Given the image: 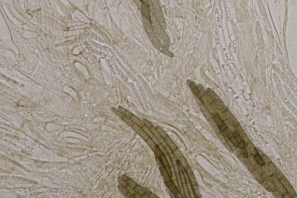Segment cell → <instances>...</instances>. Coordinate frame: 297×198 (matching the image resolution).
<instances>
[{
    "instance_id": "obj_55",
    "label": "cell",
    "mask_w": 297,
    "mask_h": 198,
    "mask_svg": "<svg viewBox=\"0 0 297 198\" xmlns=\"http://www.w3.org/2000/svg\"><path fill=\"white\" fill-rule=\"evenodd\" d=\"M142 4L148 5L149 4V0H142Z\"/></svg>"
},
{
    "instance_id": "obj_33",
    "label": "cell",
    "mask_w": 297,
    "mask_h": 198,
    "mask_svg": "<svg viewBox=\"0 0 297 198\" xmlns=\"http://www.w3.org/2000/svg\"><path fill=\"white\" fill-rule=\"evenodd\" d=\"M121 120H123L125 122V123H126L128 125V126H130V127H131L133 126V125L135 124V123H133V121L131 120V119L130 117H127V116H124L123 118Z\"/></svg>"
},
{
    "instance_id": "obj_40",
    "label": "cell",
    "mask_w": 297,
    "mask_h": 198,
    "mask_svg": "<svg viewBox=\"0 0 297 198\" xmlns=\"http://www.w3.org/2000/svg\"><path fill=\"white\" fill-rule=\"evenodd\" d=\"M239 133L240 135L241 136V138H243V139L244 141V142H246V144H247V142H248L250 141L249 139H248V136H247L246 134L245 133V132L243 130H241L240 131L239 133Z\"/></svg>"
},
{
    "instance_id": "obj_25",
    "label": "cell",
    "mask_w": 297,
    "mask_h": 198,
    "mask_svg": "<svg viewBox=\"0 0 297 198\" xmlns=\"http://www.w3.org/2000/svg\"><path fill=\"white\" fill-rule=\"evenodd\" d=\"M218 138H219V140L221 141V142L223 144L225 145L226 143L228 142V140H227L226 139V136L225 135V134L222 133V131H221L219 133H218V134H217Z\"/></svg>"
},
{
    "instance_id": "obj_16",
    "label": "cell",
    "mask_w": 297,
    "mask_h": 198,
    "mask_svg": "<svg viewBox=\"0 0 297 198\" xmlns=\"http://www.w3.org/2000/svg\"><path fill=\"white\" fill-rule=\"evenodd\" d=\"M208 121L209 124H210V126H211V127L214 130L215 132L217 134H218V133H219V132L221 131L220 129H219V127H218V126L217 125V123H216V122H215V120L214 119L213 117H212V118H211L210 119H209V120H208Z\"/></svg>"
},
{
    "instance_id": "obj_20",
    "label": "cell",
    "mask_w": 297,
    "mask_h": 198,
    "mask_svg": "<svg viewBox=\"0 0 297 198\" xmlns=\"http://www.w3.org/2000/svg\"><path fill=\"white\" fill-rule=\"evenodd\" d=\"M215 103L217 104V105L218 106V108L221 111H223V112H225V110H226L228 108L226 107V106L225 105V104L223 102V101L221 100L220 98L218 99L217 101H214Z\"/></svg>"
},
{
    "instance_id": "obj_18",
    "label": "cell",
    "mask_w": 297,
    "mask_h": 198,
    "mask_svg": "<svg viewBox=\"0 0 297 198\" xmlns=\"http://www.w3.org/2000/svg\"><path fill=\"white\" fill-rule=\"evenodd\" d=\"M130 119H131V120L133 121V123L135 124H137L138 126H140L141 127H142L143 126H145V124H144V122L143 121V120H141L140 119L139 117H138L137 116H135V115H133L131 116V117H130Z\"/></svg>"
},
{
    "instance_id": "obj_10",
    "label": "cell",
    "mask_w": 297,
    "mask_h": 198,
    "mask_svg": "<svg viewBox=\"0 0 297 198\" xmlns=\"http://www.w3.org/2000/svg\"><path fill=\"white\" fill-rule=\"evenodd\" d=\"M213 118L215 120V122L217 123L218 127H219V129H220L221 131H223L224 130L226 129V128H228V127H227V126H226L225 121H224L223 119H221L220 116L218 115L217 113H215L214 115H213Z\"/></svg>"
},
{
    "instance_id": "obj_51",
    "label": "cell",
    "mask_w": 297,
    "mask_h": 198,
    "mask_svg": "<svg viewBox=\"0 0 297 198\" xmlns=\"http://www.w3.org/2000/svg\"><path fill=\"white\" fill-rule=\"evenodd\" d=\"M223 145L227 149H228L229 151H230V152H232V153L233 152V150L232 147L231 146V145L229 144V143L228 142H227V143H226L225 145Z\"/></svg>"
},
{
    "instance_id": "obj_6",
    "label": "cell",
    "mask_w": 297,
    "mask_h": 198,
    "mask_svg": "<svg viewBox=\"0 0 297 198\" xmlns=\"http://www.w3.org/2000/svg\"><path fill=\"white\" fill-rule=\"evenodd\" d=\"M143 26H144V28L145 29V31H146L148 36H150V35L153 34H154L153 25L150 19H148L146 18V17H143Z\"/></svg>"
},
{
    "instance_id": "obj_7",
    "label": "cell",
    "mask_w": 297,
    "mask_h": 198,
    "mask_svg": "<svg viewBox=\"0 0 297 198\" xmlns=\"http://www.w3.org/2000/svg\"><path fill=\"white\" fill-rule=\"evenodd\" d=\"M199 106L201 112H202L203 115L204 116V117L206 118L207 120H208L209 119H210L211 118L213 117V115H212V113L210 112V111H209V109H208V107H207L200 100V103H199Z\"/></svg>"
},
{
    "instance_id": "obj_17",
    "label": "cell",
    "mask_w": 297,
    "mask_h": 198,
    "mask_svg": "<svg viewBox=\"0 0 297 198\" xmlns=\"http://www.w3.org/2000/svg\"><path fill=\"white\" fill-rule=\"evenodd\" d=\"M258 30H257V34H258V38L259 41V44H260V47L261 48H262L264 47V40L262 37V31L260 26L258 25Z\"/></svg>"
},
{
    "instance_id": "obj_11",
    "label": "cell",
    "mask_w": 297,
    "mask_h": 198,
    "mask_svg": "<svg viewBox=\"0 0 297 198\" xmlns=\"http://www.w3.org/2000/svg\"><path fill=\"white\" fill-rule=\"evenodd\" d=\"M132 129L134 130L136 133H137L138 134L140 135L145 141H146L147 139L148 138H149V136H148L147 134L144 131V130L142 129V128L140 126H138L137 124H135L132 127Z\"/></svg>"
},
{
    "instance_id": "obj_49",
    "label": "cell",
    "mask_w": 297,
    "mask_h": 198,
    "mask_svg": "<svg viewBox=\"0 0 297 198\" xmlns=\"http://www.w3.org/2000/svg\"><path fill=\"white\" fill-rule=\"evenodd\" d=\"M218 115H219L221 117V118L223 119L224 121L227 119V116H226V113H225V112H223V111H221V110H220L219 113H218Z\"/></svg>"
},
{
    "instance_id": "obj_30",
    "label": "cell",
    "mask_w": 297,
    "mask_h": 198,
    "mask_svg": "<svg viewBox=\"0 0 297 198\" xmlns=\"http://www.w3.org/2000/svg\"><path fill=\"white\" fill-rule=\"evenodd\" d=\"M153 152L154 153V155H155L156 158H159L160 156L163 155L162 152L161 151V150L160 149V148H159L158 145H156V147H155V149H154V150H153Z\"/></svg>"
},
{
    "instance_id": "obj_44",
    "label": "cell",
    "mask_w": 297,
    "mask_h": 198,
    "mask_svg": "<svg viewBox=\"0 0 297 198\" xmlns=\"http://www.w3.org/2000/svg\"><path fill=\"white\" fill-rule=\"evenodd\" d=\"M211 107H212V110H214V112L215 113H217V114H218V113H219V112L220 111V110H219V108H218V106L217 105V104L215 103L214 101L213 102H212V103H211Z\"/></svg>"
},
{
    "instance_id": "obj_56",
    "label": "cell",
    "mask_w": 297,
    "mask_h": 198,
    "mask_svg": "<svg viewBox=\"0 0 297 198\" xmlns=\"http://www.w3.org/2000/svg\"><path fill=\"white\" fill-rule=\"evenodd\" d=\"M142 197H143V198H150L149 196H148V194H146V193H145V194L143 195L142 196Z\"/></svg>"
},
{
    "instance_id": "obj_23",
    "label": "cell",
    "mask_w": 297,
    "mask_h": 198,
    "mask_svg": "<svg viewBox=\"0 0 297 198\" xmlns=\"http://www.w3.org/2000/svg\"><path fill=\"white\" fill-rule=\"evenodd\" d=\"M122 178H123L125 180V181H126V182L127 183L128 185H130V187H131L133 188H134L136 187V185H137V183H136L135 181H133V180H132L131 178H129L128 177H127L126 176H122Z\"/></svg>"
},
{
    "instance_id": "obj_47",
    "label": "cell",
    "mask_w": 297,
    "mask_h": 198,
    "mask_svg": "<svg viewBox=\"0 0 297 198\" xmlns=\"http://www.w3.org/2000/svg\"><path fill=\"white\" fill-rule=\"evenodd\" d=\"M229 140L231 142V143L233 145V146L236 148H239V145H238V144L237 143V142L236 141V139L234 137V136H233L232 138H230Z\"/></svg>"
},
{
    "instance_id": "obj_39",
    "label": "cell",
    "mask_w": 297,
    "mask_h": 198,
    "mask_svg": "<svg viewBox=\"0 0 297 198\" xmlns=\"http://www.w3.org/2000/svg\"><path fill=\"white\" fill-rule=\"evenodd\" d=\"M161 52H162L163 54H164L165 55H167V56H169L170 57H173L174 56V55L171 53V52L168 50V48L166 47L165 46H163V48L161 49V50L160 51Z\"/></svg>"
},
{
    "instance_id": "obj_9",
    "label": "cell",
    "mask_w": 297,
    "mask_h": 198,
    "mask_svg": "<svg viewBox=\"0 0 297 198\" xmlns=\"http://www.w3.org/2000/svg\"><path fill=\"white\" fill-rule=\"evenodd\" d=\"M184 170H185V172L186 173V174H187V176L188 177L189 180H190L191 185L193 186V185H197V181H196V178L194 175V174L193 173V171H192V170H191V168H190V166H189V165L187 167L184 168Z\"/></svg>"
},
{
    "instance_id": "obj_54",
    "label": "cell",
    "mask_w": 297,
    "mask_h": 198,
    "mask_svg": "<svg viewBox=\"0 0 297 198\" xmlns=\"http://www.w3.org/2000/svg\"><path fill=\"white\" fill-rule=\"evenodd\" d=\"M133 198H142V196H141V195H139V194L136 192L135 194L133 196Z\"/></svg>"
},
{
    "instance_id": "obj_35",
    "label": "cell",
    "mask_w": 297,
    "mask_h": 198,
    "mask_svg": "<svg viewBox=\"0 0 297 198\" xmlns=\"http://www.w3.org/2000/svg\"><path fill=\"white\" fill-rule=\"evenodd\" d=\"M159 159H160V161L162 163V164H164V167H167V166H170V164H169V162L168 161L167 158H166L165 155H164V154H163L162 156H160Z\"/></svg>"
},
{
    "instance_id": "obj_43",
    "label": "cell",
    "mask_w": 297,
    "mask_h": 198,
    "mask_svg": "<svg viewBox=\"0 0 297 198\" xmlns=\"http://www.w3.org/2000/svg\"><path fill=\"white\" fill-rule=\"evenodd\" d=\"M144 190L146 192V193L148 194V195L149 196L150 198H159V197L157 196L156 194H153L152 192H151L149 190H148L147 188H144Z\"/></svg>"
},
{
    "instance_id": "obj_31",
    "label": "cell",
    "mask_w": 297,
    "mask_h": 198,
    "mask_svg": "<svg viewBox=\"0 0 297 198\" xmlns=\"http://www.w3.org/2000/svg\"><path fill=\"white\" fill-rule=\"evenodd\" d=\"M118 109L120 110V111H121L122 113H123L125 116H127V117H130V118L131 117V116L132 115V113L131 112H130V111H128V110H127V109H126L125 108H123V107L119 106V107H118Z\"/></svg>"
},
{
    "instance_id": "obj_27",
    "label": "cell",
    "mask_w": 297,
    "mask_h": 198,
    "mask_svg": "<svg viewBox=\"0 0 297 198\" xmlns=\"http://www.w3.org/2000/svg\"><path fill=\"white\" fill-rule=\"evenodd\" d=\"M192 188H193V193H194V198H200L201 197H202V196H201V194H200V192L199 189V187H198L197 184L193 185V186H192Z\"/></svg>"
},
{
    "instance_id": "obj_57",
    "label": "cell",
    "mask_w": 297,
    "mask_h": 198,
    "mask_svg": "<svg viewBox=\"0 0 297 198\" xmlns=\"http://www.w3.org/2000/svg\"><path fill=\"white\" fill-rule=\"evenodd\" d=\"M140 1H142V0H140Z\"/></svg>"
},
{
    "instance_id": "obj_52",
    "label": "cell",
    "mask_w": 297,
    "mask_h": 198,
    "mask_svg": "<svg viewBox=\"0 0 297 198\" xmlns=\"http://www.w3.org/2000/svg\"><path fill=\"white\" fill-rule=\"evenodd\" d=\"M158 146H159V148H160V149H161V151H162V153H163V154H164V155H167V154H168V153H167V150H166L165 148H164V147H163L162 145H161V144H159V145H158Z\"/></svg>"
},
{
    "instance_id": "obj_22",
    "label": "cell",
    "mask_w": 297,
    "mask_h": 198,
    "mask_svg": "<svg viewBox=\"0 0 297 198\" xmlns=\"http://www.w3.org/2000/svg\"><path fill=\"white\" fill-rule=\"evenodd\" d=\"M165 140L166 142H167L168 146L170 147L172 150H175V149H177L178 147H176V145L173 142V141L172 140L171 138L170 137V136H168L167 137H166L165 138Z\"/></svg>"
},
{
    "instance_id": "obj_13",
    "label": "cell",
    "mask_w": 297,
    "mask_h": 198,
    "mask_svg": "<svg viewBox=\"0 0 297 198\" xmlns=\"http://www.w3.org/2000/svg\"><path fill=\"white\" fill-rule=\"evenodd\" d=\"M232 133L233 135V136L236 138V139L237 143L238 144V145H239V148H242L243 147H246V142H244L243 138H241V136L240 135L239 133H238L236 130H235L234 131H233Z\"/></svg>"
},
{
    "instance_id": "obj_2",
    "label": "cell",
    "mask_w": 297,
    "mask_h": 198,
    "mask_svg": "<svg viewBox=\"0 0 297 198\" xmlns=\"http://www.w3.org/2000/svg\"><path fill=\"white\" fill-rule=\"evenodd\" d=\"M280 181L281 183V184L283 185V187L285 188V189H286L287 192L289 193L291 196L294 197H295L294 196L297 197L296 192H295L294 190V188H293L291 185L290 184V183L287 180L286 177H283V178L280 180Z\"/></svg>"
},
{
    "instance_id": "obj_4",
    "label": "cell",
    "mask_w": 297,
    "mask_h": 198,
    "mask_svg": "<svg viewBox=\"0 0 297 198\" xmlns=\"http://www.w3.org/2000/svg\"><path fill=\"white\" fill-rule=\"evenodd\" d=\"M186 83H187L188 86H189V88L191 89V92L193 93L194 95L196 96V98H197L198 99H199L200 100L201 98L202 97V93H201L199 87L198 86H197L196 84H195L193 81H192L191 80H189L187 81H186Z\"/></svg>"
},
{
    "instance_id": "obj_8",
    "label": "cell",
    "mask_w": 297,
    "mask_h": 198,
    "mask_svg": "<svg viewBox=\"0 0 297 198\" xmlns=\"http://www.w3.org/2000/svg\"><path fill=\"white\" fill-rule=\"evenodd\" d=\"M148 37L150 38V40L151 43H152L153 45L160 51L161 50V49L163 48V46H165L164 45H162V44L160 43L158 37L156 36L155 33L151 34L150 36H148Z\"/></svg>"
},
{
    "instance_id": "obj_46",
    "label": "cell",
    "mask_w": 297,
    "mask_h": 198,
    "mask_svg": "<svg viewBox=\"0 0 297 198\" xmlns=\"http://www.w3.org/2000/svg\"><path fill=\"white\" fill-rule=\"evenodd\" d=\"M125 187L126 188L127 191H128V192H130L132 196H133V195H134L135 194L136 191H135V189L133 188H132V187H130V186L128 185H126Z\"/></svg>"
},
{
    "instance_id": "obj_5",
    "label": "cell",
    "mask_w": 297,
    "mask_h": 198,
    "mask_svg": "<svg viewBox=\"0 0 297 198\" xmlns=\"http://www.w3.org/2000/svg\"><path fill=\"white\" fill-rule=\"evenodd\" d=\"M261 184L265 188L267 191H275L276 190V187L273 180H270L269 177L265 178L263 181L261 182Z\"/></svg>"
},
{
    "instance_id": "obj_12",
    "label": "cell",
    "mask_w": 297,
    "mask_h": 198,
    "mask_svg": "<svg viewBox=\"0 0 297 198\" xmlns=\"http://www.w3.org/2000/svg\"><path fill=\"white\" fill-rule=\"evenodd\" d=\"M141 12L143 17L151 20V12L148 5L142 4L141 5Z\"/></svg>"
},
{
    "instance_id": "obj_1",
    "label": "cell",
    "mask_w": 297,
    "mask_h": 198,
    "mask_svg": "<svg viewBox=\"0 0 297 198\" xmlns=\"http://www.w3.org/2000/svg\"><path fill=\"white\" fill-rule=\"evenodd\" d=\"M165 184L167 186V187L168 188L169 191L173 194V195L175 198H183V196L181 194V192H180L179 188L178 186H176L174 184L173 180H171L170 181H169L167 182H165Z\"/></svg>"
},
{
    "instance_id": "obj_38",
    "label": "cell",
    "mask_w": 297,
    "mask_h": 198,
    "mask_svg": "<svg viewBox=\"0 0 297 198\" xmlns=\"http://www.w3.org/2000/svg\"><path fill=\"white\" fill-rule=\"evenodd\" d=\"M112 111H113V112H114V113H115V114H116V115H117L119 118H120L121 119H123L124 116H125V115L123 114V113H122L119 109H116V108H114V107H112Z\"/></svg>"
},
{
    "instance_id": "obj_28",
    "label": "cell",
    "mask_w": 297,
    "mask_h": 198,
    "mask_svg": "<svg viewBox=\"0 0 297 198\" xmlns=\"http://www.w3.org/2000/svg\"><path fill=\"white\" fill-rule=\"evenodd\" d=\"M134 189L135 191H136V192L139 194L140 195H141V196H143V195L146 193V192H145L144 190V188H142L141 186L139 185L138 184L136 185V187L134 188Z\"/></svg>"
},
{
    "instance_id": "obj_26",
    "label": "cell",
    "mask_w": 297,
    "mask_h": 198,
    "mask_svg": "<svg viewBox=\"0 0 297 198\" xmlns=\"http://www.w3.org/2000/svg\"><path fill=\"white\" fill-rule=\"evenodd\" d=\"M207 92L208 95L210 96V97L212 98V100H213L214 101H217V100H218V99L219 98V97H218V96L216 94H215V92L214 91H212V90L210 88L207 89Z\"/></svg>"
},
{
    "instance_id": "obj_37",
    "label": "cell",
    "mask_w": 297,
    "mask_h": 198,
    "mask_svg": "<svg viewBox=\"0 0 297 198\" xmlns=\"http://www.w3.org/2000/svg\"><path fill=\"white\" fill-rule=\"evenodd\" d=\"M156 127L157 130H158V131L160 133V134L161 135V136H162V138H164L165 139L166 137H167V136H168L167 134L165 132V131L163 130V129H161V128L160 127V126H156Z\"/></svg>"
},
{
    "instance_id": "obj_32",
    "label": "cell",
    "mask_w": 297,
    "mask_h": 198,
    "mask_svg": "<svg viewBox=\"0 0 297 198\" xmlns=\"http://www.w3.org/2000/svg\"><path fill=\"white\" fill-rule=\"evenodd\" d=\"M146 143L147 144V145L149 146V147L151 148V150L153 151L155 149V147H156V144H155V142H154L152 139H151L150 138H148L147 140L146 141Z\"/></svg>"
},
{
    "instance_id": "obj_36",
    "label": "cell",
    "mask_w": 297,
    "mask_h": 198,
    "mask_svg": "<svg viewBox=\"0 0 297 198\" xmlns=\"http://www.w3.org/2000/svg\"><path fill=\"white\" fill-rule=\"evenodd\" d=\"M222 133L224 134H225V135L226 136V138H228V139L232 138L233 136V133L231 132V131L230 130L228 129V128H226V129H225L223 131H222Z\"/></svg>"
},
{
    "instance_id": "obj_29",
    "label": "cell",
    "mask_w": 297,
    "mask_h": 198,
    "mask_svg": "<svg viewBox=\"0 0 297 198\" xmlns=\"http://www.w3.org/2000/svg\"><path fill=\"white\" fill-rule=\"evenodd\" d=\"M266 166H267V168H269V170L270 171V172H271L273 174H275L276 172V171L278 170L277 168L276 167V166L275 165V164L272 162H270L269 164H267Z\"/></svg>"
},
{
    "instance_id": "obj_41",
    "label": "cell",
    "mask_w": 297,
    "mask_h": 198,
    "mask_svg": "<svg viewBox=\"0 0 297 198\" xmlns=\"http://www.w3.org/2000/svg\"><path fill=\"white\" fill-rule=\"evenodd\" d=\"M225 123H226V124L227 127H228V129L231 131L232 133L234 131L236 130L235 129H234V127L233 126V124L231 123V122H230V121H229V120H228V119H227L226 120H225Z\"/></svg>"
},
{
    "instance_id": "obj_50",
    "label": "cell",
    "mask_w": 297,
    "mask_h": 198,
    "mask_svg": "<svg viewBox=\"0 0 297 198\" xmlns=\"http://www.w3.org/2000/svg\"><path fill=\"white\" fill-rule=\"evenodd\" d=\"M262 158H263L264 161L265 162V165L268 164H269V163H270V162H271V161H270V160L269 159V158H268V157H267V156L266 155H262Z\"/></svg>"
},
{
    "instance_id": "obj_19",
    "label": "cell",
    "mask_w": 297,
    "mask_h": 198,
    "mask_svg": "<svg viewBox=\"0 0 297 198\" xmlns=\"http://www.w3.org/2000/svg\"><path fill=\"white\" fill-rule=\"evenodd\" d=\"M246 146L247 150L250 151V154H251L252 155H254L256 153L258 152L257 149H256V148L254 147V145L252 144L251 142L249 141L246 144Z\"/></svg>"
},
{
    "instance_id": "obj_42",
    "label": "cell",
    "mask_w": 297,
    "mask_h": 198,
    "mask_svg": "<svg viewBox=\"0 0 297 198\" xmlns=\"http://www.w3.org/2000/svg\"><path fill=\"white\" fill-rule=\"evenodd\" d=\"M118 190H120V191L121 192V194H123V195H124V196H126V195H127L128 193V191H127L126 188L125 187H124V186H123V185H121L120 184V185H119L118 186Z\"/></svg>"
},
{
    "instance_id": "obj_24",
    "label": "cell",
    "mask_w": 297,
    "mask_h": 198,
    "mask_svg": "<svg viewBox=\"0 0 297 198\" xmlns=\"http://www.w3.org/2000/svg\"><path fill=\"white\" fill-rule=\"evenodd\" d=\"M238 158L240 159V161L242 162L243 163L245 164L247 167H249L250 166V164H251V163H250V160L248 159V158H246V157H244L243 154L241 153L240 155H239L238 156Z\"/></svg>"
},
{
    "instance_id": "obj_45",
    "label": "cell",
    "mask_w": 297,
    "mask_h": 198,
    "mask_svg": "<svg viewBox=\"0 0 297 198\" xmlns=\"http://www.w3.org/2000/svg\"><path fill=\"white\" fill-rule=\"evenodd\" d=\"M240 151H241V153L243 154V155L246 157V158H248V150H247V148L246 147H243L242 148H240Z\"/></svg>"
},
{
    "instance_id": "obj_21",
    "label": "cell",
    "mask_w": 297,
    "mask_h": 198,
    "mask_svg": "<svg viewBox=\"0 0 297 198\" xmlns=\"http://www.w3.org/2000/svg\"><path fill=\"white\" fill-rule=\"evenodd\" d=\"M253 156H254L256 162H257V163L259 165H260L261 166H262V167L265 166V162L264 161L262 157L260 155V154L258 153V152L257 153H256L255 155H253Z\"/></svg>"
},
{
    "instance_id": "obj_34",
    "label": "cell",
    "mask_w": 297,
    "mask_h": 198,
    "mask_svg": "<svg viewBox=\"0 0 297 198\" xmlns=\"http://www.w3.org/2000/svg\"><path fill=\"white\" fill-rule=\"evenodd\" d=\"M150 130L151 131V132L153 133V134L154 135V136H156V137L157 138V139H158V140H159L160 139H161V138H162V136H161V135L160 134V133H159L158 130H157L156 127L153 126V127L152 128H151V129H150Z\"/></svg>"
},
{
    "instance_id": "obj_48",
    "label": "cell",
    "mask_w": 297,
    "mask_h": 198,
    "mask_svg": "<svg viewBox=\"0 0 297 198\" xmlns=\"http://www.w3.org/2000/svg\"><path fill=\"white\" fill-rule=\"evenodd\" d=\"M143 121L144 122V124H145V126H146L147 127H148L149 129H151V128H152L154 126L151 123V122L148 121L147 119H143Z\"/></svg>"
},
{
    "instance_id": "obj_53",
    "label": "cell",
    "mask_w": 297,
    "mask_h": 198,
    "mask_svg": "<svg viewBox=\"0 0 297 198\" xmlns=\"http://www.w3.org/2000/svg\"><path fill=\"white\" fill-rule=\"evenodd\" d=\"M165 148L166 150H167V153L168 154V155H170V154H171V153H173V150H172V149H171V148H170V147H169L168 146H167V147H165Z\"/></svg>"
},
{
    "instance_id": "obj_3",
    "label": "cell",
    "mask_w": 297,
    "mask_h": 198,
    "mask_svg": "<svg viewBox=\"0 0 297 198\" xmlns=\"http://www.w3.org/2000/svg\"><path fill=\"white\" fill-rule=\"evenodd\" d=\"M173 153L174 154L175 156V158H176L177 161H178L180 162V164L182 165V166L183 168H185V167H187L188 166H189L187 160L186 159L184 156L182 155V153L179 150L178 148H177L176 149L173 150Z\"/></svg>"
},
{
    "instance_id": "obj_15",
    "label": "cell",
    "mask_w": 297,
    "mask_h": 198,
    "mask_svg": "<svg viewBox=\"0 0 297 198\" xmlns=\"http://www.w3.org/2000/svg\"><path fill=\"white\" fill-rule=\"evenodd\" d=\"M159 170L164 182H167L169 181H170L171 180V177L170 176V175H169L167 169H166V168L164 166L161 168H160Z\"/></svg>"
},
{
    "instance_id": "obj_14",
    "label": "cell",
    "mask_w": 297,
    "mask_h": 198,
    "mask_svg": "<svg viewBox=\"0 0 297 198\" xmlns=\"http://www.w3.org/2000/svg\"><path fill=\"white\" fill-rule=\"evenodd\" d=\"M226 116H227V119H228L229 121L231 122V123L233 124V126L234 127L236 126L238 124H239L238 123V121H237V120L236 117L234 116V115L232 114V112L230 111V110L228 109L226 110L225 111Z\"/></svg>"
}]
</instances>
